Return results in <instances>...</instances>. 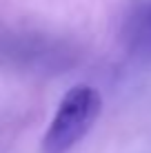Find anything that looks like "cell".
Here are the masks:
<instances>
[{
  "label": "cell",
  "instance_id": "1",
  "mask_svg": "<svg viewBox=\"0 0 151 153\" xmlns=\"http://www.w3.org/2000/svg\"><path fill=\"white\" fill-rule=\"evenodd\" d=\"M100 109H102V98L93 87L78 84V87L69 89L45 135V151L47 153L69 151L89 133L96 118L100 115Z\"/></svg>",
  "mask_w": 151,
  "mask_h": 153
},
{
  "label": "cell",
  "instance_id": "2",
  "mask_svg": "<svg viewBox=\"0 0 151 153\" xmlns=\"http://www.w3.org/2000/svg\"><path fill=\"white\" fill-rule=\"evenodd\" d=\"M127 40L140 60L151 62V0L138 7L127 22Z\"/></svg>",
  "mask_w": 151,
  "mask_h": 153
}]
</instances>
